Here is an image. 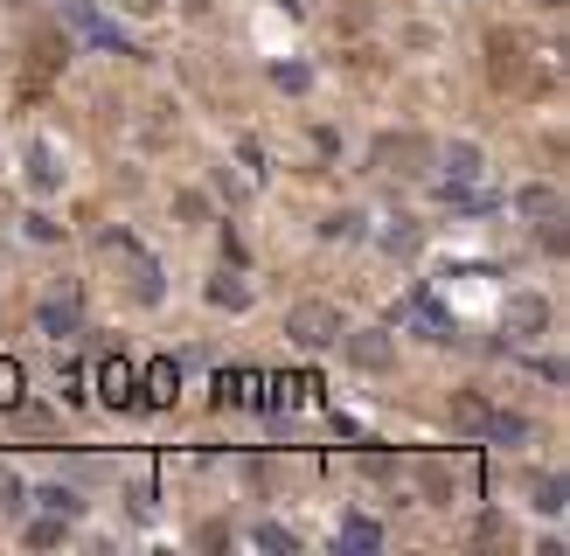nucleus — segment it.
Segmentation results:
<instances>
[{"mask_svg":"<svg viewBox=\"0 0 570 556\" xmlns=\"http://www.w3.org/2000/svg\"><path fill=\"white\" fill-rule=\"evenodd\" d=\"M285 334H293L299 348H328V341H341V306H328V299H307V306H293Z\"/></svg>","mask_w":570,"mask_h":556,"instance_id":"nucleus-1","label":"nucleus"},{"mask_svg":"<svg viewBox=\"0 0 570 556\" xmlns=\"http://www.w3.org/2000/svg\"><path fill=\"white\" fill-rule=\"evenodd\" d=\"M369 161H376V167H390V175H417V167L431 161V146L417 140V132H383V140L369 146Z\"/></svg>","mask_w":570,"mask_h":556,"instance_id":"nucleus-2","label":"nucleus"},{"mask_svg":"<svg viewBox=\"0 0 570 556\" xmlns=\"http://www.w3.org/2000/svg\"><path fill=\"white\" fill-rule=\"evenodd\" d=\"M522 216L543 223L549 251H563V196H557V188H522Z\"/></svg>","mask_w":570,"mask_h":556,"instance_id":"nucleus-3","label":"nucleus"},{"mask_svg":"<svg viewBox=\"0 0 570 556\" xmlns=\"http://www.w3.org/2000/svg\"><path fill=\"white\" fill-rule=\"evenodd\" d=\"M487 70H494V84L529 91V76H522V35H494V43H487Z\"/></svg>","mask_w":570,"mask_h":556,"instance_id":"nucleus-4","label":"nucleus"},{"mask_svg":"<svg viewBox=\"0 0 570 556\" xmlns=\"http://www.w3.org/2000/svg\"><path fill=\"white\" fill-rule=\"evenodd\" d=\"M543 320H549V306H543V299H529V293L508 306V334H515V341H536V334H543Z\"/></svg>","mask_w":570,"mask_h":556,"instance_id":"nucleus-5","label":"nucleus"},{"mask_svg":"<svg viewBox=\"0 0 570 556\" xmlns=\"http://www.w3.org/2000/svg\"><path fill=\"white\" fill-rule=\"evenodd\" d=\"M348 362H355V369H390L396 348H390L383 334H355V341H348Z\"/></svg>","mask_w":570,"mask_h":556,"instance_id":"nucleus-6","label":"nucleus"},{"mask_svg":"<svg viewBox=\"0 0 570 556\" xmlns=\"http://www.w3.org/2000/svg\"><path fill=\"white\" fill-rule=\"evenodd\" d=\"M522 487L536 494V508H543V514H557V508H563V481H557V473H543V481H536V473H529Z\"/></svg>","mask_w":570,"mask_h":556,"instance_id":"nucleus-7","label":"nucleus"},{"mask_svg":"<svg viewBox=\"0 0 570 556\" xmlns=\"http://www.w3.org/2000/svg\"><path fill=\"white\" fill-rule=\"evenodd\" d=\"M22 535H28V549H56V543H63L70 529H63V514H43V522H28Z\"/></svg>","mask_w":570,"mask_h":556,"instance_id":"nucleus-8","label":"nucleus"},{"mask_svg":"<svg viewBox=\"0 0 570 556\" xmlns=\"http://www.w3.org/2000/svg\"><path fill=\"white\" fill-rule=\"evenodd\" d=\"M487 404H480V397H452V425H466V431H487Z\"/></svg>","mask_w":570,"mask_h":556,"instance_id":"nucleus-9","label":"nucleus"},{"mask_svg":"<svg viewBox=\"0 0 570 556\" xmlns=\"http://www.w3.org/2000/svg\"><path fill=\"white\" fill-rule=\"evenodd\" d=\"M43 328H49V334H70V328H78V306H70V299H49V306H43Z\"/></svg>","mask_w":570,"mask_h":556,"instance_id":"nucleus-10","label":"nucleus"},{"mask_svg":"<svg viewBox=\"0 0 570 556\" xmlns=\"http://www.w3.org/2000/svg\"><path fill=\"white\" fill-rule=\"evenodd\" d=\"M105 397H111V404H126V397H132V369H126V362H105Z\"/></svg>","mask_w":570,"mask_h":556,"instance_id":"nucleus-11","label":"nucleus"},{"mask_svg":"<svg viewBox=\"0 0 570 556\" xmlns=\"http://www.w3.org/2000/svg\"><path fill=\"white\" fill-rule=\"evenodd\" d=\"M376 543H383V529H376V522H348V529H341V549H376Z\"/></svg>","mask_w":570,"mask_h":556,"instance_id":"nucleus-12","label":"nucleus"},{"mask_svg":"<svg viewBox=\"0 0 570 556\" xmlns=\"http://www.w3.org/2000/svg\"><path fill=\"white\" fill-rule=\"evenodd\" d=\"M446 167H452V181H473V175H480V153H473V146H452Z\"/></svg>","mask_w":570,"mask_h":556,"instance_id":"nucleus-13","label":"nucleus"},{"mask_svg":"<svg viewBox=\"0 0 570 556\" xmlns=\"http://www.w3.org/2000/svg\"><path fill=\"white\" fill-rule=\"evenodd\" d=\"M0 404H22V369L14 362H0Z\"/></svg>","mask_w":570,"mask_h":556,"instance_id":"nucleus-14","label":"nucleus"},{"mask_svg":"<svg viewBox=\"0 0 570 556\" xmlns=\"http://www.w3.org/2000/svg\"><path fill=\"white\" fill-rule=\"evenodd\" d=\"M258 543H264V549H299V543H293V529H278V522H264V529H258Z\"/></svg>","mask_w":570,"mask_h":556,"instance_id":"nucleus-15","label":"nucleus"},{"mask_svg":"<svg viewBox=\"0 0 570 556\" xmlns=\"http://www.w3.org/2000/svg\"><path fill=\"white\" fill-rule=\"evenodd\" d=\"M146 382H154V404H167V397H175V369H167V362H154V376H146Z\"/></svg>","mask_w":570,"mask_h":556,"instance_id":"nucleus-16","label":"nucleus"},{"mask_svg":"<svg viewBox=\"0 0 570 556\" xmlns=\"http://www.w3.org/2000/svg\"><path fill=\"white\" fill-rule=\"evenodd\" d=\"M543 8H563V0H543Z\"/></svg>","mask_w":570,"mask_h":556,"instance_id":"nucleus-17","label":"nucleus"},{"mask_svg":"<svg viewBox=\"0 0 570 556\" xmlns=\"http://www.w3.org/2000/svg\"><path fill=\"white\" fill-rule=\"evenodd\" d=\"M8 8H28V0H8Z\"/></svg>","mask_w":570,"mask_h":556,"instance_id":"nucleus-18","label":"nucleus"}]
</instances>
